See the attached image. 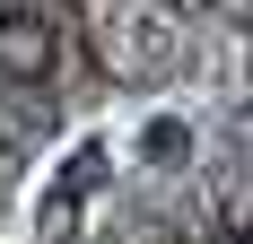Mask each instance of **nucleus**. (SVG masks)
<instances>
[{
    "label": "nucleus",
    "instance_id": "obj_1",
    "mask_svg": "<svg viewBox=\"0 0 253 244\" xmlns=\"http://www.w3.org/2000/svg\"><path fill=\"white\" fill-rule=\"evenodd\" d=\"M52 61H61V26L44 18V9H0V79H52Z\"/></svg>",
    "mask_w": 253,
    "mask_h": 244
}]
</instances>
